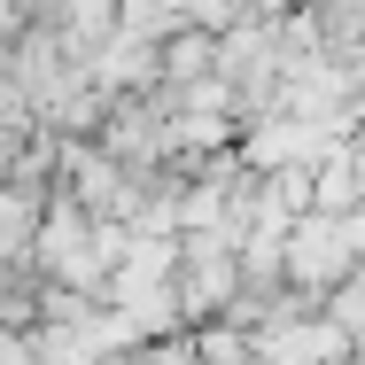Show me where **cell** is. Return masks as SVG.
Segmentation results:
<instances>
[{
    "label": "cell",
    "instance_id": "6da1fadb",
    "mask_svg": "<svg viewBox=\"0 0 365 365\" xmlns=\"http://www.w3.org/2000/svg\"><path fill=\"white\" fill-rule=\"evenodd\" d=\"M358 272V257H350V233H342V218H327V210H303V218L280 233V280L303 295H327L342 288Z\"/></svg>",
    "mask_w": 365,
    "mask_h": 365
},
{
    "label": "cell",
    "instance_id": "7a4b0ae2",
    "mask_svg": "<svg viewBox=\"0 0 365 365\" xmlns=\"http://www.w3.org/2000/svg\"><path fill=\"white\" fill-rule=\"evenodd\" d=\"M171 295H179V319H187V327L225 319V311H233V295H241L233 249L210 241V233H179V272H171Z\"/></svg>",
    "mask_w": 365,
    "mask_h": 365
},
{
    "label": "cell",
    "instance_id": "3957f363",
    "mask_svg": "<svg viewBox=\"0 0 365 365\" xmlns=\"http://www.w3.org/2000/svg\"><path fill=\"white\" fill-rule=\"evenodd\" d=\"M218 71V39L210 31H179L155 47V86H195V78Z\"/></svg>",
    "mask_w": 365,
    "mask_h": 365
},
{
    "label": "cell",
    "instance_id": "277c9868",
    "mask_svg": "<svg viewBox=\"0 0 365 365\" xmlns=\"http://www.w3.org/2000/svg\"><path fill=\"white\" fill-rule=\"evenodd\" d=\"M319 319H327L342 342H350V334H365V272H350L342 288H327V295H319Z\"/></svg>",
    "mask_w": 365,
    "mask_h": 365
},
{
    "label": "cell",
    "instance_id": "5b68a950",
    "mask_svg": "<svg viewBox=\"0 0 365 365\" xmlns=\"http://www.w3.org/2000/svg\"><path fill=\"white\" fill-rule=\"evenodd\" d=\"M125 365H202V358H195V334H163V342H140Z\"/></svg>",
    "mask_w": 365,
    "mask_h": 365
},
{
    "label": "cell",
    "instance_id": "8992f818",
    "mask_svg": "<svg viewBox=\"0 0 365 365\" xmlns=\"http://www.w3.org/2000/svg\"><path fill=\"white\" fill-rule=\"evenodd\" d=\"M342 233H350V257H358V272H365V210H350V218H342Z\"/></svg>",
    "mask_w": 365,
    "mask_h": 365
},
{
    "label": "cell",
    "instance_id": "52a82bcc",
    "mask_svg": "<svg viewBox=\"0 0 365 365\" xmlns=\"http://www.w3.org/2000/svg\"><path fill=\"white\" fill-rule=\"evenodd\" d=\"M342 148H350V163H358V171H365V117H358V125H350V140H342Z\"/></svg>",
    "mask_w": 365,
    "mask_h": 365
},
{
    "label": "cell",
    "instance_id": "ba28073f",
    "mask_svg": "<svg viewBox=\"0 0 365 365\" xmlns=\"http://www.w3.org/2000/svg\"><path fill=\"white\" fill-rule=\"evenodd\" d=\"M93 365H125V358H93Z\"/></svg>",
    "mask_w": 365,
    "mask_h": 365
}]
</instances>
